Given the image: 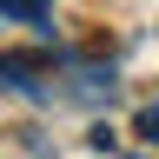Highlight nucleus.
<instances>
[{"mask_svg": "<svg viewBox=\"0 0 159 159\" xmlns=\"http://www.w3.org/2000/svg\"><path fill=\"white\" fill-rule=\"evenodd\" d=\"M60 60L53 53H0V80H7V86H33L40 73H53Z\"/></svg>", "mask_w": 159, "mask_h": 159, "instance_id": "nucleus-1", "label": "nucleus"}, {"mask_svg": "<svg viewBox=\"0 0 159 159\" xmlns=\"http://www.w3.org/2000/svg\"><path fill=\"white\" fill-rule=\"evenodd\" d=\"M0 20H20V27H40V33H47L53 0H0Z\"/></svg>", "mask_w": 159, "mask_h": 159, "instance_id": "nucleus-2", "label": "nucleus"}, {"mask_svg": "<svg viewBox=\"0 0 159 159\" xmlns=\"http://www.w3.org/2000/svg\"><path fill=\"white\" fill-rule=\"evenodd\" d=\"M133 133L146 139V146H159V99H152V106H139V113H133Z\"/></svg>", "mask_w": 159, "mask_h": 159, "instance_id": "nucleus-3", "label": "nucleus"}]
</instances>
